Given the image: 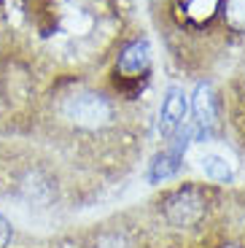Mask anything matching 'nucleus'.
Instances as JSON below:
<instances>
[{
	"label": "nucleus",
	"mask_w": 245,
	"mask_h": 248,
	"mask_svg": "<svg viewBox=\"0 0 245 248\" xmlns=\"http://www.w3.org/2000/svg\"><path fill=\"white\" fill-rule=\"evenodd\" d=\"M184 116H186V94L184 89L178 87H170L162 100V111H159V132L165 138H172L181 124H184Z\"/></svg>",
	"instance_id": "20e7f679"
},
{
	"label": "nucleus",
	"mask_w": 245,
	"mask_h": 248,
	"mask_svg": "<svg viewBox=\"0 0 245 248\" xmlns=\"http://www.w3.org/2000/svg\"><path fill=\"white\" fill-rule=\"evenodd\" d=\"M8 240H11V224L0 216V248H6Z\"/></svg>",
	"instance_id": "9d476101"
},
{
	"label": "nucleus",
	"mask_w": 245,
	"mask_h": 248,
	"mask_svg": "<svg viewBox=\"0 0 245 248\" xmlns=\"http://www.w3.org/2000/svg\"><path fill=\"white\" fill-rule=\"evenodd\" d=\"M191 111H194V132L199 140L213 132L215 127V119H218V111H215V97H213V89L208 84H199L194 92V100H191Z\"/></svg>",
	"instance_id": "7ed1b4c3"
},
{
	"label": "nucleus",
	"mask_w": 245,
	"mask_h": 248,
	"mask_svg": "<svg viewBox=\"0 0 245 248\" xmlns=\"http://www.w3.org/2000/svg\"><path fill=\"white\" fill-rule=\"evenodd\" d=\"M151 68V44L146 38L140 41H132L127 49L119 57V73L124 78H138V76H146Z\"/></svg>",
	"instance_id": "39448f33"
},
{
	"label": "nucleus",
	"mask_w": 245,
	"mask_h": 248,
	"mask_svg": "<svg viewBox=\"0 0 245 248\" xmlns=\"http://www.w3.org/2000/svg\"><path fill=\"white\" fill-rule=\"evenodd\" d=\"M218 6L221 0H189V14L197 19H210Z\"/></svg>",
	"instance_id": "1a4fd4ad"
},
{
	"label": "nucleus",
	"mask_w": 245,
	"mask_h": 248,
	"mask_svg": "<svg viewBox=\"0 0 245 248\" xmlns=\"http://www.w3.org/2000/svg\"><path fill=\"white\" fill-rule=\"evenodd\" d=\"M184 149H186V140L178 143L172 151H165V154L156 156L153 165H151V181H165V178H170V175H175L178 165H181V151Z\"/></svg>",
	"instance_id": "423d86ee"
},
{
	"label": "nucleus",
	"mask_w": 245,
	"mask_h": 248,
	"mask_svg": "<svg viewBox=\"0 0 245 248\" xmlns=\"http://www.w3.org/2000/svg\"><path fill=\"white\" fill-rule=\"evenodd\" d=\"M227 22L234 30L245 32V0H227Z\"/></svg>",
	"instance_id": "6e6552de"
},
{
	"label": "nucleus",
	"mask_w": 245,
	"mask_h": 248,
	"mask_svg": "<svg viewBox=\"0 0 245 248\" xmlns=\"http://www.w3.org/2000/svg\"><path fill=\"white\" fill-rule=\"evenodd\" d=\"M199 165H202L205 175L213 181H229L232 178V165L227 162V156L221 154H205L202 159H199Z\"/></svg>",
	"instance_id": "0eeeda50"
},
{
	"label": "nucleus",
	"mask_w": 245,
	"mask_h": 248,
	"mask_svg": "<svg viewBox=\"0 0 245 248\" xmlns=\"http://www.w3.org/2000/svg\"><path fill=\"white\" fill-rule=\"evenodd\" d=\"M65 116L76 124V127H84V130H100L110 122L113 111H110V103L97 92H78L73 97H68L65 103Z\"/></svg>",
	"instance_id": "f257e3e1"
},
{
	"label": "nucleus",
	"mask_w": 245,
	"mask_h": 248,
	"mask_svg": "<svg viewBox=\"0 0 245 248\" xmlns=\"http://www.w3.org/2000/svg\"><path fill=\"white\" fill-rule=\"evenodd\" d=\"M165 216L172 227H194L205 216V197L197 189H191V186L178 189V192H172L167 197Z\"/></svg>",
	"instance_id": "f03ea898"
}]
</instances>
